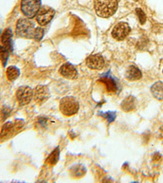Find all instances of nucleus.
<instances>
[{
    "mask_svg": "<svg viewBox=\"0 0 163 183\" xmlns=\"http://www.w3.org/2000/svg\"><path fill=\"white\" fill-rule=\"evenodd\" d=\"M136 99L133 96H128L121 103V108L124 111H134L136 107Z\"/></svg>",
    "mask_w": 163,
    "mask_h": 183,
    "instance_id": "4468645a",
    "label": "nucleus"
},
{
    "mask_svg": "<svg viewBox=\"0 0 163 183\" xmlns=\"http://www.w3.org/2000/svg\"><path fill=\"white\" fill-rule=\"evenodd\" d=\"M162 72H163V71H162Z\"/></svg>",
    "mask_w": 163,
    "mask_h": 183,
    "instance_id": "a878e982",
    "label": "nucleus"
},
{
    "mask_svg": "<svg viewBox=\"0 0 163 183\" xmlns=\"http://www.w3.org/2000/svg\"><path fill=\"white\" fill-rule=\"evenodd\" d=\"M59 148H55V150H53L52 152L49 155V156L47 157L46 159V163H49V164H51V165H55V163H57V161L59 160Z\"/></svg>",
    "mask_w": 163,
    "mask_h": 183,
    "instance_id": "aec40b11",
    "label": "nucleus"
},
{
    "mask_svg": "<svg viewBox=\"0 0 163 183\" xmlns=\"http://www.w3.org/2000/svg\"><path fill=\"white\" fill-rule=\"evenodd\" d=\"M34 26V24L28 18H20L16 22L15 33L20 37L26 39H33V35L36 28Z\"/></svg>",
    "mask_w": 163,
    "mask_h": 183,
    "instance_id": "f03ea898",
    "label": "nucleus"
},
{
    "mask_svg": "<svg viewBox=\"0 0 163 183\" xmlns=\"http://www.w3.org/2000/svg\"><path fill=\"white\" fill-rule=\"evenodd\" d=\"M135 12H136V15L139 18V20L141 24H143L146 22V15L145 13L143 12V11L141 8H136L135 9Z\"/></svg>",
    "mask_w": 163,
    "mask_h": 183,
    "instance_id": "4be33fe9",
    "label": "nucleus"
},
{
    "mask_svg": "<svg viewBox=\"0 0 163 183\" xmlns=\"http://www.w3.org/2000/svg\"><path fill=\"white\" fill-rule=\"evenodd\" d=\"M41 8V0H21L20 10L27 18L36 16Z\"/></svg>",
    "mask_w": 163,
    "mask_h": 183,
    "instance_id": "20e7f679",
    "label": "nucleus"
},
{
    "mask_svg": "<svg viewBox=\"0 0 163 183\" xmlns=\"http://www.w3.org/2000/svg\"><path fill=\"white\" fill-rule=\"evenodd\" d=\"M69 171H70L71 176L75 177V178H80V177L83 176L86 174V169L82 164H76V165L73 166Z\"/></svg>",
    "mask_w": 163,
    "mask_h": 183,
    "instance_id": "dca6fc26",
    "label": "nucleus"
},
{
    "mask_svg": "<svg viewBox=\"0 0 163 183\" xmlns=\"http://www.w3.org/2000/svg\"><path fill=\"white\" fill-rule=\"evenodd\" d=\"M1 43L2 46L8 48L10 51L12 50V32L10 28H6L1 36Z\"/></svg>",
    "mask_w": 163,
    "mask_h": 183,
    "instance_id": "f8f14e48",
    "label": "nucleus"
},
{
    "mask_svg": "<svg viewBox=\"0 0 163 183\" xmlns=\"http://www.w3.org/2000/svg\"><path fill=\"white\" fill-rule=\"evenodd\" d=\"M86 65L90 69L100 70L104 67V59L101 54H91L86 60Z\"/></svg>",
    "mask_w": 163,
    "mask_h": 183,
    "instance_id": "1a4fd4ad",
    "label": "nucleus"
},
{
    "mask_svg": "<svg viewBox=\"0 0 163 183\" xmlns=\"http://www.w3.org/2000/svg\"><path fill=\"white\" fill-rule=\"evenodd\" d=\"M50 97V91L46 85H37L33 90V98L37 104H42Z\"/></svg>",
    "mask_w": 163,
    "mask_h": 183,
    "instance_id": "6e6552de",
    "label": "nucleus"
},
{
    "mask_svg": "<svg viewBox=\"0 0 163 183\" xmlns=\"http://www.w3.org/2000/svg\"><path fill=\"white\" fill-rule=\"evenodd\" d=\"M15 128L14 123L11 121L6 122L5 124H3L0 132V138L2 140L7 139L9 137H11V134L15 132Z\"/></svg>",
    "mask_w": 163,
    "mask_h": 183,
    "instance_id": "9b49d317",
    "label": "nucleus"
},
{
    "mask_svg": "<svg viewBox=\"0 0 163 183\" xmlns=\"http://www.w3.org/2000/svg\"><path fill=\"white\" fill-rule=\"evenodd\" d=\"M160 135L163 137V125L160 128Z\"/></svg>",
    "mask_w": 163,
    "mask_h": 183,
    "instance_id": "b1692460",
    "label": "nucleus"
},
{
    "mask_svg": "<svg viewBox=\"0 0 163 183\" xmlns=\"http://www.w3.org/2000/svg\"><path fill=\"white\" fill-rule=\"evenodd\" d=\"M59 73L67 79H75L77 76V71L73 64L65 63L59 68Z\"/></svg>",
    "mask_w": 163,
    "mask_h": 183,
    "instance_id": "9d476101",
    "label": "nucleus"
},
{
    "mask_svg": "<svg viewBox=\"0 0 163 183\" xmlns=\"http://www.w3.org/2000/svg\"><path fill=\"white\" fill-rule=\"evenodd\" d=\"M151 93L152 96L157 100L163 99V82L156 81L151 87Z\"/></svg>",
    "mask_w": 163,
    "mask_h": 183,
    "instance_id": "2eb2a0df",
    "label": "nucleus"
},
{
    "mask_svg": "<svg viewBox=\"0 0 163 183\" xmlns=\"http://www.w3.org/2000/svg\"><path fill=\"white\" fill-rule=\"evenodd\" d=\"M126 77L129 81H137L142 77V73L136 66L130 65L126 70Z\"/></svg>",
    "mask_w": 163,
    "mask_h": 183,
    "instance_id": "ddd939ff",
    "label": "nucleus"
},
{
    "mask_svg": "<svg viewBox=\"0 0 163 183\" xmlns=\"http://www.w3.org/2000/svg\"><path fill=\"white\" fill-rule=\"evenodd\" d=\"M99 81L104 83L108 91H115L117 89V85L115 84L114 81L110 77H102Z\"/></svg>",
    "mask_w": 163,
    "mask_h": 183,
    "instance_id": "6ab92c4d",
    "label": "nucleus"
},
{
    "mask_svg": "<svg viewBox=\"0 0 163 183\" xmlns=\"http://www.w3.org/2000/svg\"><path fill=\"white\" fill-rule=\"evenodd\" d=\"M103 115H104V117L105 119H107L108 120V122L113 121L115 117H116V115H115L114 112H112V111H108L107 113H104Z\"/></svg>",
    "mask_w": 163,
    "mask_h": 183,
    "instance_id": "5701e85b",
    "label": "nucleus"
},
{
    "mask_svg": "<svg viewBox=\"0 0 163 183\" xmlns=\"http://www.w3.org/2000/svg\"><path fill=\"white\" fill-rule=\"evenodd\" d=\"M79 109L78 102L76 98L67 96L62 98L59 102V111L66 116H71L77 112Z\"/></svg>",
    "mask_w": 163,
    "mask_h": 183,
    "instance_id": "7ed1b4c3",
    "label": "nucleus"
},
{
    "mask_svg": "<svg viewBox=\"0 0 163 183\" xmlns=\"http://www.w3.org/2000/svg\"><path fill=\"white\" fill-rule=\"evenodd\" d=\"M9 53H10V50L6 46L1 45L0 46V61L2 62V65L6 66L9 57Z\"/></svg>",
    "mask_w": 163,
    "mask_h": 183,
    "instance_id": "a211bd4d",
    "label": "nucleus"
},
{
    "mask_svg": "<svg viewBox=\"0 0 163 183\" xmlns=\"http://www.w3.org/2000/svg\"><path fill=\"white\" fill-rule=\"evenodd\" d=\"M43 35H44V30H43V28H41V27H37V28H35V31H34L33 39L37 41H41L42 37H43Z\"/></svg>",
    "mask_w": 163,
    "mask_h": 183,
    "instance_id": "412c9836",
    "label": "nucleus"
},
{
    "mask_svg": "<svg viewBox=\"0 0 163 183\" xmlns=\"http://www.w3.org/2000/svg\"><path fill=\"white\" fill-rule=\"evenodd\" d=\"M130 31L129 24L126 22H119L114 26L112 31V36L114 39L121 41L128 36Z\"/></svg>",
    "mask_w": 163,
    "mask_h": 183,
    "instance_id": "0eeeda50",
    "label": "nucleus"
},
{
    "mask_svg": "<svg viewBox=\"0 0 163 183\" xmlns=\"http://www.w3.org/2000/svg\"><path fill=\"white\" fill-rule=\"evenodd\" d=\"M33 98V90L29 86H20L16 90V98L20 105H27Z\"/></svg>",
    "mask_w": 163,
    "mask_h": 183,
    "instance_id": "39448f33",
    "label": "nucleus"
},
{
    "mask_svg": "<svg viewBox=\"0 0 163 183\" xmlns=\"http://www.w3.org/2000/svg\"><path fill=\"white\" fill-rule=\"evenodd\" d=\"M6 75L9 81H15L20 76V69L15 66H9L6 71Z\"/></svg>",
    "mask_w": 163,
    "mask_h": 183,
    "instance_id": "f3484780",
    "label": "nucleus"
},
{
    "mask_svg": "<svg viewBox=\"0 0 163 183\" xmlns=\"http://www.w3.org/2000/svg\"><path fill=\"white\" fill-rule=\"evenodd\" d=\"M55 15V10L50 7H41L36 15L37 23L40 25H46L52 20Z\"/></svg>",
    "mask_w": 163,
    "mask_h": 183,
    "instance_id": "423d86ee",
    "label": "nucleus"
},
{
    "mask_svg": "<svg viewBox=\"0 0 163 183\" xmlns=\"http://www.w3.org/2000/svg\"><path fill=\"white\" fill-rule=\"evenodd\" d=\"M95 10L100 17L108 18L116 12L118 7L117 0H95Z\"/></svg>",
    "mask_w": 163,
    "mask_h": 183,
    "instance_id": "f257e3e1",
    "label": "nucleus"
},
{
    "mask_svg": "<svg viewBox=\"0 0 163 183\" xmlns=\"http://www.w3.org/2000/svg\"><path fill=\"white\" fill-rule=\"evenodd\" d=\"M134 1H138V0H134Z\"/></svg>",
    "mask_w": 163,
    "mask_h": 183,
    "instance_id": "393cba45",
    "label": "nucleus"
}]
</instances>
